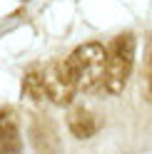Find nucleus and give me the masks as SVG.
Segmentation results:
<instances>
[{"mask_svg":"<svg viewBox=\"0 0 152 154\" xmlns=\"http://www.w3.org/2000/svg\"><path fill=\"white\" fill-rule=\"evenodd\" d=\"M68 67L75 80V87L82 92L97 90L105 80V65H107V50L100 42H85L70 52Z\"/></svg>","mask_w":152,"mask_h":154,"instance_id":"obj_1","label":"nucleus"},{"mask_svg":"<svg viewBox=\"0 0 152 154\" xmlns=\"http://www.w3.org/2000/svg\"><path fill=\"white\" fill-rule=\"evenodd\" d=\"M132 67H135V37L130 32L117 35L107 47V65H105V80H102V87L107 94H120L127 87Z\"/></svg>","mask_w":152,"mask_h":154,"instance_id":"obj_2","label":"nucleus"},{"mask_svg":"<svg viewBox=\"0 0 152 154\" xmlns=\"http://www.w3.org/2000/svg\"><path fill=\"white\" fill-rule=\"evenodd\" d=\"M43 87H45V100H50L58 107H68L75 100V80L70 75L68 60H52L43 67Z\"/></svg>","mask_w":152,"mask_h":154,"instance_id":"obj_3","label":"nucleus"},{"mask_svg":"<svg viewBox=\"0 0 152 154\" xmlns=\"http://www.w3.org/2000/svg\"><path fill=\"white\" fill-rule=\"evenodd\" d=\"M30 139L37 154H62V142L58 129L47 117H35L30 124Z\"/></svg>","mask_w":152,"mask_h":154,"instance_id":"obj_4","label":"nucleus"},{"mask_svg":"<svg viewBox=\"0 0 152 154\" xmlns=\"http://www.w3.org/2000/svg\"><path fill=\"white\" fill-rule=\"evenodd\" d=\"M68 129L78 139H90V137L97 134L100 122L95 117V112H90L87 107H72L68 112Z\"/></svg>","mask_w":152,"mask_h":154,"instance_id":"obj_5","label":"nucleus"},{"mask_svg":"<svg viewBox=\"0 0 152 154\" xmlns=\"http://www.w3.org/2000/svg\"><path fill=\"white\" fill-rule=\"evenodd\" d=\"M23 139H20V127L10 109L0 112V154H20Z\"/></svg>","mask_w":152,"mask_h":154,"instance_id":"obj_6","label":"nucleus"},{"mask_svg":"<svg viewBox=\"0 0 152 154\" xmlns=\"http://www.w3.org/2000/svg\"><path fill=\"white\" fill-rule=\"evenodd\" d=\"M23 94L30 102L43 104L45 102V87H43V72L40 70H30L23 80Z\"/></svg>","mask_w":152,"mask_h":154,"instance_id":"obj_7","label":"nucleus"},{"mask_svg":"<svg viewBox=\"0 0 152 154\" xmlns=\"http://www.w3.org/2000/svg\"><path fill=\"white\" fill-rule=\"evenodd\" d=\"M142 94L145 100L152 102V35L147 40V50H145V67H142Z\"/></svg>","mask_w":152,"mask_h":154,"instance_id":"obj_8","label":"nucleus"}]
</instances>
